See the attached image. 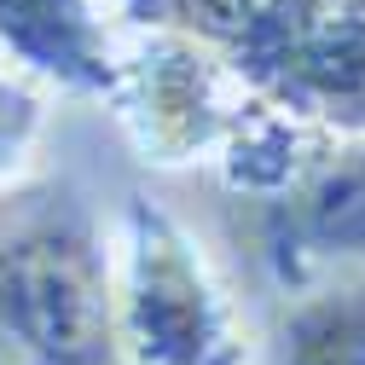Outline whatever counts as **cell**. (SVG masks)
I'll return each instance as SVG.
<instances>
[{
  "instance_id": "cell-7",
  "label": "cell",
  "mask_w": 365,
  "mask_h": 365,
  "mask_svg": "<svg viewBox=\"0 0 365 365\" xmlns=\"http://www.w3.org/2000/svg\"><path fill=\"white\" fill-rule=\"evenodd\" d=\"M272 365H365V267L290 290L272 331Z\"/></svg>"
},
{
  "instance_id": "cell-3",
  "label": "cell",
  "mask_w": 365,
  "mask_h": 365,
  "mask_svg": "<svg viewBox=\"0 0 365 365\" xmlns=\"http://www.w3.org/2000/svg\"><path fill=\"white\" fill-rule=\"evenodd\" d=\"M122 365H250V331L215 255L174 209L133 192L110 226Z\"/></svg>"
},
{
  "instance_id": "cell-4",
  "label": "cell",
  "mask_w": 365,
  "mask_h": 365,
  "mask_svg": "<svg viewBox=\"0 0 365 365\" xmlns=\"http://www.w3.org/2000/svg\"><path fill=\"white\" fill-rule=\"evenodd\" d=\"M105 105L145 168H215L261 93L203 35L168 18H122Z\"/></svg>"
},
{
  "instance_id": "cell-8",
  "label": "cell",
  "mask_w": 365,
  "mask_h": 365,
  "mask_svg": "<svg viewBox=\"0 0 365 365\" xmlns=\"http://www.w3.org/2000/svg\"><path fill=\"white\" fill-rule=\"evenodd\" d=\"M47 81H35L12 58H0V192L29 174L41 133H47Z\"/></svg>"
},
{
  "instance_id": "cell-1",
  "label": "cell",
  "mask_w": 365,
  "mask_h": 365,
  "mask_svg": "<svg viewBox=\"0 0 365 365\" xmlns=\"http://www.w3.org/2000/svg\"><path fill=\"white\" fill-rule=\"evenodd\" d=\"M0 348L12 365H122L110 232L70 180L0 192Z\"/></svg>"
},
{
  "instance_id": "cell-5",
  "label": "cell",
  "mask_w": 365,
  "mask_h": 365,
  "mask_svg": "<svg viewBox=\"0 0 365 365\" xmlns=\"http://www.w3.org/2000/svg\"><path fill=\"white\" fill-rule=\"evenodd\" d=\"M261 261L279 290L365 267V133H331L284 192L261 197Z\"/></svg>"
},
{
  "instance_id": "cell-6",
  "label": "cell",
  "mask_w": 365,
  "mask_h": 365,
  "mask_svg": "<svg viewBox=\"0 0 365 365\" xmlns=\"http://www.w3.org/2000/svg\"><path fill=\"white\" fill-rule=\"evenodd\" d=\"M116 24V0H0V58L53 93L105 99Z\"/></svg>"
},
{
  "instance_id": "cell-2",
  "label": "cell",
  "mask_w": 365,
  "mask_h": 365,
  "mask_svg": "<svg viewBox=\"0 0 365 365\" xmlns=\"http://www.w3.org/2000/svg\"><path fill=\"white\" fill-rule=\"evenodd\" d=\"M203 35L261 99L325 133H365V0H116Z\"/></svg>"
},
{
  "instance_id": "cell-9",
  "label": "cell",
  "mask_w": 365,
  "mask_h": 365,
  "mask_svg": "<svg viewBox=\"0 0 365 365\" xmlns=\"http://www.w3.org/2000/svg\"><path fill=\"white\" fill-rule=\"evenodd\" d=\"M0 365H12V354H6V348H0Z\"/></svg>"
}]
</instances>
